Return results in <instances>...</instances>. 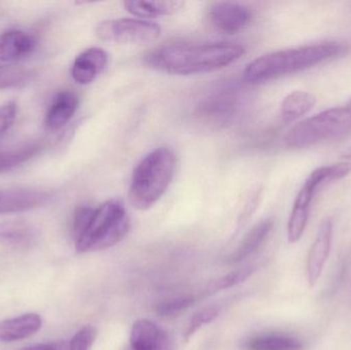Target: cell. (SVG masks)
I'll use <instances>...</instances> for the list:
<instances>
[{
	"label": "cell",
	"mask_w": 351,
	"mask_h": 350,
	"mask_svg": "<svg viewBox=\"0 0 351 350\" xmlns=\"http://www.w3.org/2000/svg\"><path fill=\"white\" fill-rule=\"evenodd\" d=\"M245 53V47L237 43H171L154 49L146 60L150 66L166 73L192 75L223 69Z\"/></svg>",
	"instance_id": "1"
},
{
	"label": "cell",
	"mask_w": 351,
	"mask_h": 350,
	"mask_svg": "<svg viewBox=\"0 0 351 350\" xmlns=\"http://www.w3.org/2000/svg\"><path fill=\"white\" fill-rule=\"evenodd\" d=\"M343 51L337 42H319L271 51L247 64L243 78L247 84H265L289 74L315 67Z\"/></svg>",
	"instance_id": "2"
},
{
	"label": "cell",
	"mask_w": 351,
	"mask_h": 350,
	"mask_svg": "<svg viewBox=\"0 0 351 350\" xmlns=\"http://www.w3.org/2000/svg\"><path fill=\"white\" fill-rule=\"evenodd\" d=\"M177 158L168 147L148 153L134 171L130 185V203L140 211L154 207L168 190L174 178Z\"/></svg>",
	"instance_id": "3"
},
{
	"label": "cell",
	"mask_w": 351,
	"mask_h": 350,
	"mask_svg": "<svg viewBox=\"0 0 351 350\" xmlns=\"http://www.w3.org/2000/svg\"><path fill=\"white\" fill-rule=\"evenodd\" d=\"M131 227L125 207L117 201H109L95 209L88 227L75 242L78 253L106 250L121 242Z\"/></svg>",
	"instance_id": "4"
},
{
	"label": "cell",
	"mask_w": 351,
	"mask_h": 350,
	"mask_svg": "<svg viewBox=\"0 0 351 350\" xmlns=\"http://www.w3.org/2000/svg\"><path fill=\"white\" fill-rule=\"evenodd\" d=\"M351 133V99L343 106L327 109L292 127L285 137L287 147L301 149Z\"/></svg>",
	"instance_id": "5"
},
{
	"label": "cell",
	"mask_w": 351,
	"mask_h": 350,
	"mask_svg": "<svg viewBox=\"0 0 351 350\" xmlns=\"http://www.w3.org/2000/svg\"><path fill=\"white\" fill-rule=\"evenodd\" d=\"M350 174V168L344 162L324 166L315 168L301 187L288 222V240L290 244L299 242L304 234L308 223L311 203L319 187L333 181L346 178Z\"/></svg>",
	"instance_id": "6"
},
{
	"label": "cell",
	"mask_w": 351,
	"mask_h": 350,
	"mask_svg": "<svg viewBox=\"0 0 351 350\" xmlns=\"http://www.w3.org/2000/svg\"><path fill=\"white\" fill-rule=\"evenodd\" d=\"M160 25L143 18H115L101 22L96 35L105 42L119 45H146L160 36Z\"/></svg>",
	"instance_id": "7"
},
{
	"label": "cell",
	"mask_w": 351,
	"mask_h": 350,
	"mask_svg": "<svg viewBox=\"0 0 351 350\" xmlns=\"http://www.w3.org/2000/svg\"><path fill=\"white\" fill-rule=\"evenodd\" d=\"M208 18L212 26L224 34H237L247 28L253 14L247 6L237 2H213L208 8Z\"/></svg>",
	"instance_id": "8"
},
{
	"label": "cell",
	"mask_w": 351,
	"mask_h": 350,
	"mask_svg": "<svg viewBox=\"0 0 351 350\" xmlns=\"http://www.w3.org/2000/svg\"><path fill=\"white\" fill-rule=\"evenodd\" d=\"M332 238L333 222L330 218H327L319 225L315 242L307 257V281L311 287H313L317 283L323 273L331 251Z\"/></svg>",
	"instance_id": "9"
},
{
	"label": "cell",
	"mask_w": 351,
	"mask_h": 350,
	"mask_svg": "<svg viewBox=\"0 0 351 350\" xmlns=\"http://www.w3.org/2000/svg\"><path fill=\"white\" fill-rule=\"evenodd\" d=\"M51 195L32 188L0 189V215L30 211L45 205Z\"/></svg>",
	"instance_id": "10"
},
{
	"label": "cell",
	"mask_w": 351,
	"mask_h": 350,
	"mask_svg": "<svg viewBox=\"0 0 351 350\" xmlns=\"http://www.w3.org/2000/svg\"><path fill=\"white\" fill-rule=\"evenodd\" d=\"M127 350H172V343L166 331L156 323L139 320L132 327Z\"/></svg>",
	"instance_id": "11"
},
{
	"label": "cell",
	"mask_w": 351,
	"mask_h": 350,
	"mask_svg": "<svg viewBox=\"0 0 351 350\" xmlns=\"http://www.w3.org/2000/svg\"><path fill=\"white\" fill-rule=\"evenodd\" d=\"M108 63V55L100 47H90L80 53L72 64L71 75L78 84H92Z\"/></svg>",
	"instance_id": "12"
},
{
	"label": "cell",
	"mask_w": 351,
	"mask_h": 350,
	"mask_svg": "<svg viewBox=\"0 0 351 350\" xmlns=\"http://www.w3.org/2000/svg\"><path fill=\"white\" fill-rule=\"evenodd\" d=\"M45 144L40 140L0 145V173L14 170L40 153Z\"/></svg>",
	"instance_id": "13"
},
{
	"label": "cell",
	"mask_w": 351,
	"mask_h": 350,
	"mask_svg": "<svg viewBox=\"0 0 351 350\" xmlns=\"http://www.w3.org/2000/svg\"><path fill=\"white\" fill-rule=\"evenodd\" d=\"M43 326L41 316L37 314H25L0 322V343L24 340L36 334Z\"/></svg>",
	"instance_id": "14"
},
{
	"label": "cell",
	"mask_w": 351,
	"mask_h": 350,
	"mask_svg": "<svg viewBox=\"0 0 351 350\" xmlns=\"http://www.w3.org/2000/svg\"><path fill=\"white\" fill-rule=\"evenodd\" d=\"M80 100L73 92L63 90L53 98L45 117V125L51 131L65 127L77 111Z\"/></svg>",
	"instance_id": "15"
},
{
	"label": "cell",
	"mask_w": 351,
	"mask_h": 350,
	"mask_svg": "<svg viewBox=\"0 0 351 350\" xmlns=\"http://www.w3.org/2000/svg\"><path fill=\"white\" fill-rule=\"evenodd\" d=\"M34 37L25 31L8 30L0 35V62H14L32 53Z\"/></svg>",
	"instance_id": "16"
},
{
	"label": "cell",
	"mask_w": 351,
	"mask_h": 350,
	"mask_svg": "<svg viewBox=\"0 0 351 350\" xmlns=\"http://www.w3.org/2000/svg\"><path fill=\"white\" fill-rule=\"evenodd\" d=\"M185 5V2L179 0L165 1H125L123 6L133 16L143 18H158L160 16H172L177 14Z\"/></svg>",
	"instance_id": "17"
},
{
	"label": "cell",
	"mask_w": 351,
	"mask_h": 350,
	"mask_svg": "<svg viewBox=\"0 0 351 350\" xmlns=\"http://www.w3.org/2000/svg\"><path fill=\"white\" fill-rule=\"evenodd\" d=\"M274 221L272 218H267L252 228L251 232L245 236L239 248L230 256V262L239 263L243 259L251 256L265 242L274 228Z\"/></svg>",
	"instance_id": "18"
},
{
	"label": "cell",
	"mask_w": 351,
	"mask_h": 350,
	"mask_svg": "<svg viewBox=\"0 0 351 350\" xmlns=\"http://www.w3.org/2000/svg\"><path fill=\"white\" fill-rule=\"evenodd\" d=\"M317 104V97L305 90H294L282 101L280 113L287 123L298 121L313 110Z\"/></svg>",
	"instance_id": "19"
},
{
	"label": "cell",
	"mask_w": 351,
	"mask_h": 350,
	"mask_svg": "<svg viewBox=\"0 0 351 350\" xmlns=\"http://www.w3.org/2000/svg\"><path fill=\"white\" fill-rule=\"evenodd\" d=\"M36 230L25 221L14 220L0 223V240L8 244L30 245L36 238Z\"/></svg>",
	"instance_id": "20"
},
{
	"label": "cell",
	"mask_w": 351,
	"mask_h": 350,
	"mask_svg": "<svg viewBox=\"0 0 351 350\" xmlns=\"http://www.w3.org/2000/svg\"><path fill=\"white\" fill-rule=\"evenodd\" d=\"M249 350H302L303 345L294 337L280 334H266L255 337L247 342Z\"/></svg>",
	"instance_id": "21"
},
{
	"label": "cell",
	"mask_w": 351,
	"mask_h": 350,
	"mask_svg": "<svg viewBox=\"0 0 351 350\" xmlns=\"http://www.w3.org/2000/svg\"><path fill=\"white\" fill-rule=\"evenodd\" d=\"M35 74L32 70L20 66H0V90L21 88L33 80Z\"/></svg>",
	"instance_id": "22"
},
{
	"label": "cell",
	"mask_w": 351,
	"mask_h": 350,
	"mask_svg": "<svg viewBox=\"0 0 351 350\" xmlns=\"http://www.w3.org/2000/svg\"><path fill=\"white\" fill-rule=\"evenodd\" d=\"M220 314V308L218 306H210V308H204L196 312L188 323L186 327L185 332H184V338L189 340L196 332L206 325L210 324L213 321L216 320Z\"/></svg>",
	"instance_id": "23"
},
{
	"label": "cell",
	"mask_w": 351,
	"mask_h": 350,
	"mask_svg": "<svg viewBox=\"0 0 351 350\" xmlns=\"http://www.w3.org/2000/svg\"><path fill=\"white\" fill-rule=\"evenodd\" d=\"M256 268L254 266H245L243 268L237 269V271H231L228 275L220 277L217 279L214 284H212L210 287V291L217 292L221 290L229 289V288L234 287V286L239 285L247 281L254 273Z\"/></svg>",
	"instance_id": "24"
},
{
	"label": "cell",
	"mask_w": 351,
	"mask_h": 350,
	"mask_svg": "<svg viewBox=\"0 0 351 350\" xmlns=\"http://www.w3.org/2000/svg\"><path fill=\"white\" fill-rule=\"evenodd\" d=\"M194 301L195 300L192 296H181L166 300L156 306V314L162 318H173L193 305Z\"/></svg>",
	"instance_id": "25"
},
{
	"label": "cell",
	"mask_w": 351,
	"mask_h": 350,
	"mask_svg": "<svg viewBox=\"0 0 351 350\" xmlns=\"http://www.w3.org/2000/svg\"><path fill=\"white\" fill-rule=\"evenodd\" d=\"M96 337L97 330L95 327L90 325L84 326L68 342V350H90Z\"/></svg>",
	"instance_id": "26"
},
{
	"label": "cell",
	"mask_w": 351,
	"mask_h": 350,
	"mask_svg": "<svg viewBox=\"0 0 351 350\" xmlns=\"http://www.w3.org/2000/svg\"><path fill=\"white\" fill-rule=\"evenodd\" d=\"M94 212V208L88 207V205H82L76 209L73 217V227H72L74 242H76L82 236L86 228L88 227Z\"/></svg>",
	"instance_id": "27"
},
{
	"label": "cell",
	"mask_w": 351,
	"mask_h": 350,
	"mask_svg": "<svg viewBox=\"0 0 351 350\" xmlns=\"http://www.w3.org/2000/svg\"><path fill=\"white\" fill-rule=\"evenodd\" d=\"M18 114V105L14 101L0 106V139L12 127Z\"/></svg>",
	"instance_id": "28"
},
{
	"label": "cell",
	"mask_w": 351,
	"mask_h": 350,
	"mask_svg": "<svg viewBox=\"0 0 351 350\" xmlns=\"http://www.w3.org/2000/svg\"><path fill=\"white\" fill-rule=\"evenodd\" d=\"M21 350H68V342L59 341V342L43 343V345H32Z\"/></svg>",
	"instance_id": "29"
},
{
	"label": "cell",
	"mask_w": 351,
	"mask_h": 350,
	"mask_svg": "<svg viewBox=\"0 0 351 350\" xmlns=\"http://www.w3.org/2000/svg\"><path fill=\"white\" fill-rule=\"evenodd\" d=\"M342 158H343L344 160H351V147L348 148V150H346V151L343 152V154H342Z\"/></svg>",
	"instance_id": "30"
}]
</instances>
